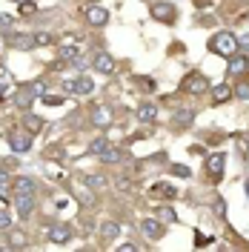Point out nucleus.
I'll use <instances>...</instances> for the list:
<instances>
[{
	"label": "nucleus",
	"mask_w": 249,
	"mask_h": 252,
	"mask_svg": "<svg viewBox=\"0 0 249 252\" xmlns=\"http://www.w3.org/2000/svg\"><path fill=\"white\" fill-rule=\"evenodd\" d=\"M23 129H26V132H31V135L43 132V118H37V115L26 112V118H23Z\"/></svg>",
	"instance_id": "obj_18"
},
{
	"label": "nucleus",
	"mask_w": 249,
	"mask_h": 252,
	"mask_svg": "<svg viewBox=\"0 0 249 252\" xmlns=\"http://www.w3.org/2000/svg\"><path fill=\"white\" fill-rule=\"evenodd\" d=\"M124 149H115V146H106V149H103V152H100V160H103V163H121V160H124Z\"/></svg>",
	"instance_id": "obj_19"
},
{
	"label": "nucleus",
	"mask_w": 249,
	"mask_h": 252,
	"mask_svg": "<svg viewBox=\"0 0 249 252\" xmlns=\"http://www.w3.org/2000/svg\"><path fill=\"white\" fill-rule=\"evenodd\" d=\"M63 92L66 94H78V80H63Z\"/></svg>",
	"instance_id": "obj_33"
},
{
	"label": "nucleus",
	"mask_w": 249,
	"mask_h": 252,
	"mask_svg": "<svg viewBox=\"0 0 249 252\" xmlns=\"http://www.w3.org/2000/svg\"><path fill=\"white\" fill-rule=\"evenodd\" d=\"M66 97H49V94H43V103H49V106H61Z\"/></svg>",
	"instance_id": "obj_37"
},
{
	"label": "nucleus",
	"mask_w": 249,
	"mask_h": 252,
	"mask_svg": "<svg viewBox=\"0 0 249 252\" xmlns=\"http://www.w3.org/2000/svg\"><path fill=\"white\" fill-rule=\"evenodd\" d=\"M83 184H86V187H92V189H103L109 181H106L103 175H86V178H83Z\"/></svg>",
	"instance_id": "obj_26"
},
{
	"label": "nucleus",
	"mask_w": 249,
	"mask_h": 252,
	"mask_svg": "<svg viewBox=\"0 0 249 252\" xmlns=\"http://www.w3.org/2000/svg\"><path fill=\"white\" fill-rule=\"evenodd\" d=\"M247 195H249V184H247Z\"/></svg>",
	"instance_id": "obj_39"
},
{
	"label": "nucleus",
	"mask_w": 249,
	"mask_h": 252,
	"mask_svg": "<svg viewBox=\"0 0 249 252\" xmlns=\"http://www.w3.org/2000/svg\"><path fill=\"white\" fill-rule=\"evenodd\" d=\"M140 232L149 241H160V238L166 235V226H163L160 218H146V220H140Z\"/></svg>",
	"instance_id": "obj_6"
},
{
	"label": "nucleus",
	"mask_w": 249,
	"mask_h": 252,
	"mask_svg": "<svg viewBox=\"0 0 249 252\" xmlns=\"http://www.w3.org/2000/svg\"><path fill=\"white\" fill-rule=\"evenodd\" d=\"M238 37H235L232 32H215V34H212V37H209V52H212V55H220V58H226V61H229V58H232L235 52H238Z\"/></svg>",
	"instance_id": "obj_1"
},
{
	"label": "nucleus",
	"mask_w": 249,
	"mask_h": 252,
	"mask_svg": "<svg viewBox=\"0 0 249 252\" xmlns=\"http://www.w3.org/2000/svg\"><path fill=\"white\" fill-rule=\"evenodd\" d=\"M15 3H31V0H15Z\"/></svg>",
	"instance_id": "obj_38"
},
{
	"label": "nucleus",
	"mask_w": 249,
	"mask_h": 252,
	"mask_svg": "<svg viewBox=\"0 0 249 252\" xmlns=\"http://www.w3.org/2000/svg\"><path fill=\"white\" fill-rule=\"evenodd\" d=\"M9 146L15 152H29L31 149V132H12L9 135Z\"/></svg>",
	"instance_id": "obj_13"
},
{
	"label": "nucleus",
	"mask_w": 249,
	"mask_h": 252,
	"mask_svg": "<svg viewBox=\"0 0 249 252\" xmlns=\"http://www.w3.org/2000/svg\"><path fill=\"white\" fill-rule=\"evenodd\" d=\"M40 97V92H37V86L34 83H26V86H20L15 94V103H17V109H23V112H29L31 109V103Z\"/></svg>",
	"instance_id": "obj_4"
},
{
	"label": "nucleus",
	"mask_w": 249,
	"mask_h": 252,
	"mask_svg": "<svg viewBox=\"0 0 249 252\" xmlns=\"http://www.w3.org/2000/svg\"><path fill=\"white\" fill-rule=\"evenodd\" d=\"M192 118H195V115H192L189 109H181V112H175L172 126H175V129H189V126H192Z\"/></svg>",
	"instance_id": "obj_20"
},
{
	"label": "nucleus",
	"mask_w": 249,
	"mask_h": 252,
	"mask_svg": "<svg viewBox=\"0 0 249 252\" xmlns=\"http://www.w3.org/2000/svg\"><path fill=\"white\" fill-rule=\"evenodd\" d=\"M109 9H103V6H89L86 9V23L92 26V29H103L106 23H109Z\"/></svg>",
	"instance_id": "obj_7"
},
{
	"label": "nucleus",
	"mask_w": 249,
	"mask_h": 252,
	"mask_svg": "<svg viewBox=\"0 0 249 252\" xmlns=\"http://www.w3.org/2000/svg\"><path fill=\"white\" fill-rule=\"evenodd\" d=\"M155 218H160L163 223H178V212L172 206H157L155 209Z\"/></svg>",
	"instance_id": "obj_22"
},
{
	"label": "nucleus",
	"mask_w": 249,
	"mask_h": 252,
	"mask_svg": "<svg viewBox=\"0 0 249 252\" xmlns=\"http://www.w3.org/2000/svg\"><path fill=\"white\" fill-rule=\"evenodd\" d=\"M78 58H80V49H78V46H63V49H61V61L75 63Z\"/></svg>",
	"instance_id": "obj_27"
},
{
	"label": "nucleus",
	"mask_w": 249,
	"mask_h": 252,
	"mask_svg": "<svg viewBox=\"0 0 249 252\" xmlns=\"http://www.w3.org/2000/svg\"><path fill=\"white\" fill-rule=\"evenodd\" d=\"M6 43L12 49H34V34H23V32H6Z\"/></svg>",
	"instance_id": "obj_8"
},
{
	"label": "nucleus",
	"mask_w": 249,
	"mask_h": 252,
	"mask_svg": "<svg viewBox=\"0 0 249 252\" xmlns=\"http://www.w3.org/2000/svg\"><path fill=\"white\" fill-rule=\"evenodd\" d=\"M152 192H155V195H163V198H178V189L175 187H169V184H166V181H160V184H155V187H152Z\"/></svg>",
	"instance_id": "obj_23"
},
{
	"label": "nucleus",
	"mask_w": 249,
	"mask_h": 252,
	"mask_svg": "<svg viewBox=\"0 0 249 252\" xmlns=\"http://www.w3.org/2000/svg\"><path fill=\"white\" fill-rule=\"evenodd\" d=\"M34 204H37L34 192H15V209L20 212V218H23V220L31 218V212H34Z\"/></svg>",
	"instance_id": "obj_5"
},
{
	"label": "nucleus",
	"mask_w": 249,
	"mask_h": 252,
	"mask_svg": "<svg viewBox=\"0 0 249 252\" xmlns=\"http://www.w3.org/2000/svg\"><path fill=\"white\" fill-rule=\"evenodd\" d=\"M89 118H92V126L106 129V126H112V121H115V112H112V106H97Z\"/></svg>",
	"instance_id": "obj_12"
},
{
	"label": "nucleus",
	"mask_w": 249,
	"mask_h": 252,
	"mask_svg": "<svg viewBox=\"0 0 249 252\" xmlns=\"http://www.w3.org/2000/svg\"><path fill=\"white\" fill-rule=\"evenodd\" d=\"M169 172L172 175H181V178H189V175H192V172H189V166H181V163H172Z\"/></svg>",
	"instance_id": "obj_31"
},
{
	"label": "nucleus",
	"mask_w": 249,
	"mask_h": 252,
	"mask_svg": "<svg viewBox=\"0 0 249 252\" xmlns=\"http://www.w3.org/2000/svg\"><path fill=\"white\" fill-rule=\"evenodd\" d=\"M9 226H12V215L6 209H0V229H9Z\"/></svg>",
	"instance_id": "obj_34"
},
{
	"label": "nucleus",
	"mask_w": 249,
	"mask_h": 252,
	"mask_svg": "<svg viewBox=\"0 0 249 252\" xmlns=\"http://www.w3.org/2000/svg\"><path fill=\"white\" fill-rule=\"evenodd\" d=\"M12 189H15V192H37V184H34L31 178H15V181H12Z\"/></svg>",
	"instance_id": "obj_21"
},
{
	"label": "nucleus",
	"mask_w": 249,
	"mask_h": 252,
	"mask_svg": "<svg viewBox=\"0 0 249 252\" xmlns=\"http://www.w3.org/2000/svg\"><path fill=\"white\" fill-rule=\"evenodd\" d=\"M209 89H212V83L203 72H189L187 78L181 80V92L184 94H206Z\"/></svg>",
	"instance_id": "obj_2"
},
{
	"label": "nucleus",
	"mask_w": 249,
	"mask_h": 252,
	"mask_svg": "<svg viewBox=\"0 0 249 252\" xmlns=\"http://www.w3.org/2000/svg\"><path fill=\"white\" fill-rule=\"evenodd\" d=\"M109 138H106V135H100V138H94L92 143H89V155H100V152H103V149H106V146H109Z\"/></svg>",
	"instance_id": "obj_24"
},
{
	"label": "nucleus",
	"mask_w": 249,
	"mask_h": 252,
	"mask_svg": "<svg viewBox=\"0 0 249 252\" xmlns=\"http://www.w3.org/2000/svg\"><path fill=\"white\" fill-rule=\"evenodd\" d=\"M152 17L155 20H160V23H166V26H172L175 20H178V6L175 3H166V0H157V3H152Z\"/></svg>",
	"instance_id": "obj_3"
},
{
	"label": "nucleus",
	"mask_w": 249,
	"mask_h": 252,
	"mask_svg": "<svg viewBox=\"0 0 249 252\" xmlns=\"http://www.w3.org/2000/svg\"><path fill=\"white\" fill-rule=\"evenodd\" d=\"M9 187H12V178H9V172L0 166V189H9Z\"/></svg>",
	"instance_id": "obj_35"
},
{
	"label": "nucleus",
	"mask_w": 249,
	"mask_h": 252,
	"mask_svg": "<svg viewBox=\"0 0 249 252\" xmlns=\"http://www.w3.org/2000/svg\"><path fill=\"white\" fill-rule=\"evenodd\" d=\"M235 97H241V100H249V78H244L238 86H235Z\"/></svg>",
	"instance_id": "obj_28"
},
{
	"label": "nucleus",
	"mask_w": 249,
	"mask_h": 252,
	"mask_svg": "<svg viewBox=\"0 0 249 252\" xmlns=\"http://www.w3.org/2000/svg\"><path fill=\"white\" fill-rule=\"evenodd\" d=\"M49 241L52 244H69L72 241V226L69 223H52L49 226Z\"/></svg>",
	"instance_id": "obj_11"
},
{
	"label": "nucleus",
	"mask_w": 249,
	"mask_h": 252,
	"mask_svg": "<svg viewBox=\"0 0 249 252\" xmlns=\"http://www.w3.org/2000/svg\"><path fill=\"white\" fill-rule=\"evenodd\" d=\"M92 66H94V72H100V75H112L115 72V58L109 52H94Z\"/></svg>",
	"instance_id": "obj_10"
},
{
	"label": "nucleus",
	"mask_w": 249,
	"mask_h": 252,
	"mask_svg": "<svg viewBox=\"0 0 249 252\" xmlns=\"http://www.w3.org/2000/svg\"><path fill=\"white\" fill-rule=\"evenodd\" d=\"M118 235H121V226H118L115 220H106V223L100 226V241H103V244H112Z\"/></svg>",
	"instance_id": "obj_17"
},
{
	"label": "nucleus",
	"mask_w": 249,
	"mask_h": 252,
	"mask_svg": "<svg viewBox=\"0 0 249 252\" xmlns=\"http://www.w3.org/2000/svg\"><path fill=\"white\" fill-rule=\"evenodd\" d=\"M223 209H226V204H223V198H218V201H215V215H218V218H223V215H226Z\"/></svg>",
	"instance_id": "obj_36"
},
{
	"label": "nucleus",
	"mask_w": 249,
	"mask_h": 252,
	"mask_svg": "<svg viewBox=\"0 0 249 252\" xmlns=\"http://www.w3.org/2000/svg\"><path fill=\"white\" fill-rule=\"evenodd\" d=\"M94 92V83L89 75H80L78 78V94H92Z\"/></svg>",
	"instance_id": "obj_25"
},
{
	"label": "nucleus",
	"mask_w": 249,
	"mask_h": 252,
	"mask_svg": "<svg viewBox=\"0 0 249 252\" xmlns=\"http://www.w3.org/2000/svg\"><path fill=\"white\" fill-rule=\"evenodd\" d=\"M223 166H226V155L223 152H218V155L206 158V172H209V178L218 184L220 178H223Z\"/></svg>",
	"instance_id": "obj_9"
},
{
	"label": "nucleus",
	"mask_w": 249,
	"mask_h": 252,
	"mask_svg": "<svg viewBox=\"0 0 249 252\" xmlns=\"http://www.w3.org/2000/svg\"><path fill=\"white\" fill-rule=\"evenodd\" d=\"M49 43H52L49 32H34V46H49Z\"/></svg>",
	"instance_id": "obj_30"
},
{
	"label": "nucleus",
	"mask_w": 249,
	"mask_h": 252,
	"mask_svg": "<svg viewBox=\"0 0 249 252\" xmlns=\"http://www.w3.org/2000/svg\"><path fill=\"white\" fill-rule=\"evenodd\" d=\"M29 241H26V235L23 232H9V247H26Z\"/></svg>",
	"instance_id": "obj_29"
},
{
	"label": "nucleus",
	"mask_w": 249,
	"mask_h": 252,
	"mask_svg": "<svg viewBox=\"0 0 249 252\" xmlns=\"http://www.w3.org/2000/svg\"><path fill=\"white\" fill-rule=\"evenodd\" d=\"M135 118H138L140 124H155L157 121V106L155 103H140L138 112H135Z\"/></svg>",
	"instance_id": "obj_14"
},
{
	"label": "nucleus",
	"mask_w": 249,
	"mask_h": 252,
	"mask_svg": "<svg viewBox=\"0 0 249 252\" xmlns=\"http://www.w3.org/2000/svg\"><path fill=\"white\" fill-rule=\"evenodd\" d=\"M232 94H235V86H229V83H218V86L212 89V103L220 106V103H226Z\"/></svg>",
	"instance_id": "obj_15"
},
{
	"label": "nucleus",
	"mask_w": 249,
	"mask_h": 252,
	"mask_svg": "<svg viewBox=\"0 0 249 252\" xmlns=\"http://www.w3.org/2000/svg\"><path fill=\"white\" fill-rule=\"evenodd\" d=\"M244 72H249V58H244V55H238L235 52L232 58H229V75H244Z\"/></svg>",
	"instance_id": "obj_16"
},
{
	"label": "nucleus",
	"mask_w": 249,
	"mask_h": 252,
	"mask_svg": "<svg viewBox=\"0 0 249 252\" xmlns=\"http://www.w3.org/2000/svg\"><path fill=\"white\" fill-rule=\"evenodd\" d=\"M15 26V17L12 15H0V32H9Z\"/></svg>",
	"instance_id": "obj_32"
}]
</instances>
